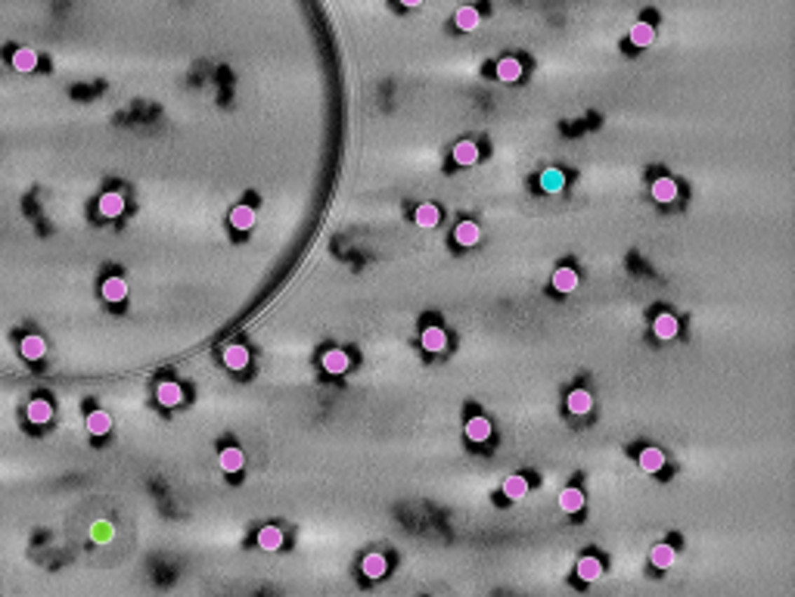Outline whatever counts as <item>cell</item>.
<instances>
[{
  "instance_id": "obj_8",
  "label": "cell",
  "mask_w": 795,
  "mask_h": 597,
  "mask_svg": "<svg viewBox=\"0 0 795 597\" xmlns=\"http://www.w3.org/2000/svg\"><path fill=\"white\" fill-rule=\"evenodd\" d=\"M677 193H681V187H677V181L671 175H662V177H655V181H653V199H655V203H662V206L674 203Z\"/></svg>"
},
{
  "instance_id": "obj_26",
  "label": "cell",
  "mask_w": 795,
  "mask_h": 597,
  "mask_svg": "<svg viewBox=\"0 0 795 597\" xmlns=\"http://www.w3.org/2000/svg\"><path fill=\"white\" fill-rule=\"evenodd\" d=\"M283 542H286V535H283V529H280V526H264L261 532H258V548H261V551H280V548H283Z\"/></svg>"
},
{
  "instance_id": "obj_31",
  "label": "cell",
  "mask_w": 795,
  "mask_h": 597,
  "mask_svg": "<svg viewBox=\"0 0 795 597\" xmlns=\"http://www.w3.org/2000/svg\"><path fill=\"white\" fill-rule=\"evenodd\" d=\"M562 184H566V177H562V171H556V168L544 171V177H541V187H544V190H562Z\"/></svg>"
},
{
  "instance_id": "obj_21",
  "label": "cell",
  "mask_w": 795,
  "mask_h": 597,
  "mask_svg": "<svg viewBox=\"0 0 795 597\" xmlns=\"http://www.w3.org/2000/svg\"><path fill=\"white\" fill-rule=\"evenodd\" d=\"M84 427H88V433H90L93 438L109 436V433H112V417L106 414V411H90L88 420H84Z\"/></svg>"
},
{
  "instance_id": "obj_10",
  "label": "cell",
  "mask_w": 795,
  "mask_h": 597,
  "mask_svg": "<svg viewBox=\"0 0 795 597\" xmlns=\"http://www.w3.org/2000/svg\"><path fill=\"white\" fill-rule=\"evenodd\" d=\"M156 398H158V405H162V408H177V405H184V386L175 383V380H165V383H158Z\"/></svg>"
},
{
  "instance_id": "obj_23",
  "label": "cell",
  "mask_w": 795,
  "mask_h": 597,
  "mask_svg": "<svg viewBox=\"0 0 795 597\" xmlns=\"http://www.w3.org/2000/svg\"><path fill=\"white\" fill-rule=\"evenodd\" d=\"M454 25H457L460 32H475V28L482 25V13L475 10V6H460V10L454 13Z\"/></svg>"
},
{
  "instance_id": "obj_6",
  "label": "cell",
  "mask_w": 795,
  "mask_h": 597,
  "mask_svg": "<svg viewBox=\"0 0 795 597\" xmlns=\"http://www.w3.org/2000/svg\"><path fill=\"white\" fill-rule=\"evenodd\" d=\"M550 283H553L556 293H575L578 283H581V277H578V271L572 268V264H559V268L553 271Z\"/></svg>"
},
{
  "instance_id": "obj_5",
  "label": "cell",
  "mask_w": 795,
  "mask_h": 597,
  "mask_svg": "<svg viewBox=\"0 0 795 597\" xmlns=\"http://www.w3.org/2000/svg\"><path fill=\"white\" fill-rule=\"evenodd\" d=\"M454 240H457V246H463V249L479 246V240H482V227L475 224L473 218H463L457 227H454Z\"/></svg>"
},
{
  "instance_id": "obj_20",
  "label": "cell",
  "mask_w": 795,
  "mask_h": 597,
  "mask_svg": "<svg viewBox=\"0 0 795 597\" xmlns=\"http://www.w3.org/2000/svg\"><path fill=\"white\" fill-rule=\"evenodd\" d=\"M97 208H100V215H103V218H118V215H125V196H121V193H115V190H112V193H103Z\"/></svg>"
},
{
  "instance_id": "obj_30",
  "label": "cell",
  "mask_w": 795,
  "mask_h": 597,
  "mask_svg": "<svg viewBox=\"0 0 795 597\" xmlns=\"http://www.w3.org/2000/svg\"><path fill=\"white\" fill-rule=\"evenodd\" d=\"M25 417L32 423H50V417H53V405H50L47 398H34L32 405L25 408Z\"/></svg>"
},
{
  "instance_id": "obj_11",
  "label": "cell",
  "mask_w": 795,
  "mask_h": 597,
  "mask_svg": "<svg viewBox=\"0 0 795 597\" xmlns=\"http://www.w3.org/2000/svg\"><path fill=\"white\" fill-rule=\"evenodd\" d=\"M575 572H578V579H581V582H599V579H603V560H599L597 554H584V557L578 560Z\"/></svg>"
},
{
  "instance_id": "obj_12",
  "label": "cell",
  "mask_w": 795,
  "mask_h": 597,
  "mask_svg": "<svg viewBox=\"0 0 795 597\" xmlns=\"http://www.w3.org/2000/svg\"><path fill=\"white\" fill-rule=\"evenodd\" d=\"M637 464H640L643 473H662L668 460H665V451H662V448H655V445H646V448H643L640 455H637Z\"/></svg>"
},
{
  "instance_id": "obj_19",
  "label": "cell",
  "mask_w": 795,
  "mask_h": 597,
  "mask_svg": "<svg viewBox=\"0 0 795 597\" xmlns=\"http://www.w3.org/2000/svg\"><path fill=\"white\" fill-rule=\"evenodd\" d=\"M529 479H525V473H512V476L503 479V498L507 501H519L529 495Z\"/></svg>"
},
{
  "instance_id": "obj_4",
  "label": "cell",
  "mask_w": 795,
  "mask_h": 597,
  "mask_svg": "<svg viewBox=\"0 0 795 597\" xmlns=\"http://www.w3.org/2000/svg\"><path fill=\"white\" fill-rule=\"evenodd\" d=\"M653 333H655V340H662V342H671L674 340L677 333H681V321L674 318L671 311H662V314H655V321H653Z\"/></svg>"
},
{
  "instance_id": "obj_18",
  "label": "cell",
  "mask_w": 795,
  "mask_h": 597,
  "mask_svg": "<svg viewBox=\"0 0 795 597\" xmlns=\"http://www.w3.org/2000/svg\"><path fill=\"white\" fill-rule=\"evenodd\" d=\"M674 560H677V551L671 548L668 542L653 544V551H649V563H653L655 570H671V566H674Z\"/></svg>"
},
{
  "instance_id": "obj_29",
  "label": "cell",
  "mask_w": 795,
  "mask_h": 597,
  "mask_svg": "<svg viewBox=\"0 0 795 597\" xmlns=\"http://www.w3.org/2000/svg\"><path fill=\"white\" fill-rule=\"evenodd\" d=\"M255 221H258V215H255V208H252V206H236L233 212H230V224H233L236 230H252V227H255Z\"/></svg>"
},
{
  "instance_id": "obj_13",
  "label": "cell",
  "mask_w": 795,
  "mask_h": 597,
  "mask_svg": "<svg viewBox=\"0 0 795 597\" xmlns=\"http://www.w3.org/2000/svg\"><path fill=\"white\" fill-rule=\"evenodd\" d=\"M414 224L426 227V230L438 227V224H442V208H438L435 203H420V206H416V212H414Z\"/></svg>"
},
{
  "instance_id": "obj_22",
  "label": "cell",
  "mask_w": 795,
  "mask_h": 597,
  "mask_svg": "<svg viewBox=\"0 0 795 597\" xmlns=\"http://www.w3.org/2000/svg\"><path fill=\"white\" fill-rule=\"evenodd\" d=\"M224 364H227L230 370H245L249 368V349L240 342L227 345V349H224Z\"/></svg>"
},
{
  "instance_id": "obj_7",
  "label": "cell",
  "mask_w": 795,
  "mask_h": 597,
  "mask_svg": "<svg viewBox=\"0 0 795 597\" xmlns=\"http://www.w3.org/2000/svg\"><path fill=\"white\" fill-rule=\"evenodd\" d=\"M584 504H587V498H584V492L578 485H566L559 492V510H562V514L575 516V514H581V510H584Z\"/></svg>"
},
{
  "instance_id": "obj_27",
  "label": "cell",
  "mask_w": 795,
  "mask_h": 597,
  "mask_svg": "<svg viewBox=\"0 0 795 597\" xmlns=\"http://www.w3.org/2000/svg\"><path fill=\"white\" fill-rule=\"evenodd\" d=\"M655 41V25H649L646 19H640V22L631 25V44L634 47H649Z\"/></svg>"
},
{
  "instance_id": "obj_32",
  "label": "cell",
  "mask_w": 795,
  "mask_h": 597,
  "mask_svg": "<svg viewBox=\"0 0 795 597\" xmlns=\"http://www.w3.org/2000/svg\"><path fill=\"white\" fill-rule=\"evenodd\" d=\"M401 6H423V0H398Z\"/></svg>"
},
{
  "instance_id": "obj_14",
  "label": "cell",
  "mask_w": 795,
  "mask_h": 597,
  "mask_svg": "<svg viewBox=\"0 0 795 597\" xmlns=\"http://www.w3.org/2000/svg\"><path fill=\"white\" fill-rule=\"evenodd\" d=\"M454 165H463V168H469V165H475L482 159V149L475 140H460L457 147H454Z\"/></svg>"
},
{
  "instance_id": "obj_9",
  "label": "cell",
  "mask_w": 795,
  "mask_h": 597,
  "mask_svg": "<svg viewBox=\"0 0 795 597\" xmlns=\"http://www.w3.org/2000/svg\"><path fill=\"white\" fill-rule=\"evenodd\" d=\"M360 572H364L367 579H373V582L382 579V575L388 572V557L382 551H370L364 560H360Z\"/></svg>"
},
{
  "instance_id": "obj_17",
  "label": "cell",
  "mask_w": 795,
  "mask_h": 597,
  "mask_svg": "<svg viewBox=\"0 0 795 597\" xmlns=\"http://www.w3.org/2000/svg\"><path fill=\"white\" fill-rule=\"evenodd\" d=\"M494 75H497V81H503V84H516L519 78H522V62H519L516 56H503V60L497 62Z\"/></svg>"
},
{
  "instance_id": "obj_3",
  "label": "cell",
  "mask_w": 795,
  "mask_h": 597,
  "mask_svg": "<svg viewBox=\"0 0 795 597\" xmlns=\"http://www.w3.org/2000/svg\"><path fill=\"white\" fill-rule=\"evenodd\" d=\"M320 368L327 373H332V377H342V373H348V368H351V358H348V351H342V349H329V351H323Z\"/></svg>"
},
{
  "instance_id": "obj_15",
  "label": "cell",
  "mask_w": 795,
  "mask_h": 597,
  "mask_svg": "<svg viewBox=\"0 0 795 597\" xmlns=\"http://www.w3.org/2000/svg\"><path fill=\"white\" fill-rule=\"evenodd\" d=\"M19 351H22L25 361H41V358L47 355V342H44V336H38V333H28V336H22V342H19Z\"/></svg>"
},
{
  "instance_id": "obj_25",
  "label": "cell",
  "mask_w": 795,
  "mask_h": 597,
  "mask_svg": "<svg viewBox=\"0 0 795 597\" xmlns=\"http://www.w3.org/2000/svg\"><path fill=\"white\" fill-rule=\"evenodd\" d=\"M218 464H221V470L224 473H240L243 467H245V455L236 445H230V448H224L221 455H218Z\"/></svg>"
},
{
  "instance_id": "obj_2",
  "label": "cell",
  "mask_w": 795,
  "mask_h": 597,
  "mask_svg": "<svg viewBox=\"0 0 795 597\" xmlns=\"http://www.w3.org/2000/svg\"><path fill=\"white\" fill-rule=\"evenodd\" d=\"M566 411L572 414V417H587L590 411H594V395H590L587 389H569V395H566Z\"/></svg>"
},
{
  "instance_id": "obj_28",
  "label": "cell",
  "mask_w": 795,
  "mask_h": 597,
  "mask_svg": "<svg viewBox=\"0 0 795 597\" xmlns=\"http://www.w3.org/2000/svg\"><path fill=\"white\" fill-rule=\"evenodd\" d=\"M103 299L106 302H125L128 299V280L125 277L103 280Z\"/></svg>"
},
{
  "instance_id": "obj_16",
  "label": "cell",
  "mask_w": 795,
  "mask_h": 597,
  "mask_svg": "<svg viewBox=\"0 0 795 597\" xmlns=\"http://www.w3.org/2000/svg\"><path fill=\"white\" fill-rule=\"evenodd\" d=\"M420 345L429 351V355H438V351L447 349V333L442 327H426L420 333Z\"/></svg>"
},
{
  "instance_id": "obj_1",
  "label": "cell",
  "mask_w": 795,
  "mask_h": 597,
  "mask_svg": "<svg viewBox=\"0 0 795 597\" xmlns=\"http://www.w3.org/2000/svg\"><path fill=\"white\" fill-rule=\"evenodd\" d=\"M463 436H466V442H473V445H485V442H491V436H494V427H491L488 417L475 414L466 420Z\"/></svg>"
},
{
  "instance_id": "obj_24",
  "label": "cell",
  "mask_w": 795,
  "mask_h": 597,
  "mask_svg": "<svg viewBox=\"0 0 795 597\" xmlns=\"http://www.w3.org/2000/svg\"><path fill=\"white\" fill-rule=\"evenodd\" d=\"M13 69L22 72V75H28V72H34V69H38V50H32V47H19V50H13Z\"/></svg>"
}]
</instances>
